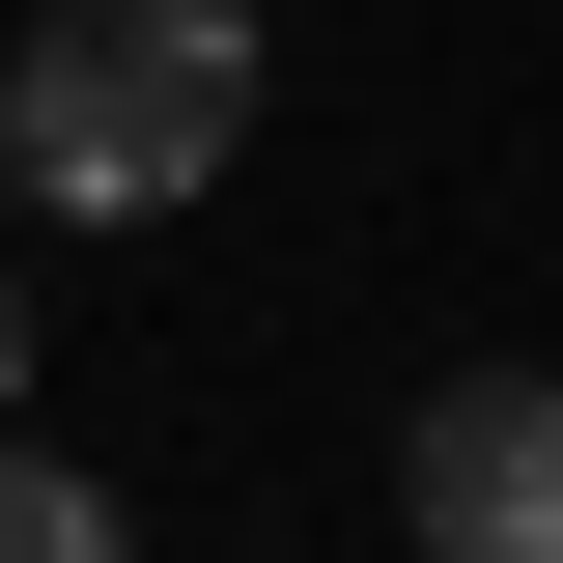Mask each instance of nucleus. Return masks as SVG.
Here are the masks:
<instances>
[{
    "instance_id": "nucleus-1",
    "label": "nucleus",
    "mask_w": 563,
    "mask_h": 563,
    "mask_svg": "<svg viewBox=\"0 0 563 563\" xmlns=\"http://www.w3.org/2000/svg\"><path fill=\"white\" fill-rule=\"evenodd\" d=\"M254 85H282L254 0H57L0 29V169L57 225H169L198 169H254Z\"/></svg>"
},
{
    "instance_id": "nucleus-2",
    "label": "nucleus",
    "mask_w": 563,
    "mask_h": 563,
    "mask_svg": "<svg viewBox=\"0 0 563 563\" xmlns=\"http://www.w3.org/2000/svg\"><path fill=\"white\" fill-rule=\"evenodd\" d=\"M395 563H563V366H451L395 422Z\"/></svg>"
},
{
    "instance_id": "nucleus-3",
    "label": "nucleus",
    "mask_w": 563,
    "mask_h": 563,
    "mask_svg": "<svg viewBox=\"0 0 563 563\" xmlns=\"http://www.w3.org/2000/svg\"><path fill=\"white\" fill-rule=\"evenodd\" d=\"M0 563H141L113 479H85V451H29V422H0Z\"/></svg>"
},
{
    "instance_id": "nucleus-4",
    "label": "nucleus",
    "mask_w": 563,
    "mask_h": 563,
    "mask_svg": "<svg viewBox=\"0 0 563 563\" xmlns=\"http://www.w3.org/2000/svg\"><path fill=\"white\" fill-rule=\"evenodd\" d=\"M0 395H29V282H0Z\"/></svg>"
}]
</instances>
